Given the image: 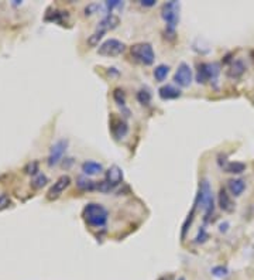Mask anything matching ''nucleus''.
<instances>
[{"mask_svg":"<svg viewBox=\"0 0 254 280\" xmlns=\"http://www.w3.org/2000/svg\"><path fill=\"white\" fill-rule=\"evenodd\" d=\"M48 183V178H47V175L45 174H41V173H38L37 175H34V178L31 180V187L33 188H43L45 184Z\"/></svg>","mask_w":254,"mask_h":280,"instance_id":"5701e85b","label":"nucleus"},{"mask_svg":"<svg viewBox=\"0 0 254 280\" xmlns=\"http://www.w3.org/2000/svg\"><path fill=\"white\" fill-rule=\"evenodd\" d=\"M106 181L112 187H117L119 184L123 183V170L119 166H110L106 170Z\"/></svg>","mask_w":254,"mask_h":280,"instance_id":"9b49d317","label":"nucleus"},{"mask_svg":"<svg viewBox=\"0 0 254 280\" xmlns=\"http://www.w3.org/2000/svg\"><path fill=\"white\" fill-rule=\"evenodd\" d=\"M218 201H219V207L225 212H233L235 211V202L232 200L230 194L228 193L226 188H220L219 195H218Z\"/></svg>","mask_w":254,"mask_h":280,"instance_id":"ddd939ff","label":"nucleus"},{"mask_svg":"<svg viewBox=\"0 0 254 280\" xmlns=\"http://www.w3.org/2000/svg\"><path fill=\"white\" fill-rule=\"evenodd\" d=\"M9 207H11V198L7 194H1L0 195V211L7 210Z\"/></svg>","mask_w":254,"mask_h":280,"instance_id":"c756f323","label":"nucleus"},{"mask_svg":"<svg viewBox=\"0 0 254 280\" xmlns=\"http://www.w3.org/2000/svg\"><path fill=\"white\" fill-rule=\"evenodd\" d=\"M67 149H68V140L67 139L57 140L53 146L50 147V154H48V160H47L48 166L50 167L57 166V164L62 160V157H64V154H65Z\"/></svg>","mask_w":254,"mask_h":280,"instance_id":"6e6552de","label":"nucleus"},{"mask_svg":"<svg viewBox=\"0 0 254 280\" xmlns=\"http://www.w3.org/2000/svg\"><path fill=\"white\" fill-rule=\"evenodd\" d=\"M110 132H112L114 139L120 140L129 133V125L124 122L122 118H117V116L112 115V118H110Z\"/></svg>","mask_w":254,"mask_h":280,"instance_id":"9d476101","label":"nucleus"},{"mask_svg":"<svg viewBox=\"0 0 254 280\" xmlns=\"http://www.w3.org/2000/svg\"><path fill=\"white\" fill-rule=\"evenodd\" d=\"M24 173L30 175H37L38 174V161H30L24 166Z\"/></svg>","mask_w":254,"mask_h":280,"instance_id":"bb28decb","label":"nucleus"},{"mask_svg":"<svg viewBox=\"0 0 254 280\" xmlns=\"http://www.w3.org/2000/svg\"><path fill=\"white\" fill-rule=\"evenodd\" d=\"M195 204H196V207L201 205L202 210H203V215H205L203 219L208 221L215 210V198H213V191H212L210 183L206 178L202 180L199 184V190H198L196 198H195Z\"/></svg>","mask_w":254,"mask_h":280,"instance_id":"f03ea898","label":"nucleus"},{"mask_svg":"<svg viewBox=\"0 0 254 280\" xmlns=\"http://www.w3.org/2000/svg\"><path fill=\"white\" fill-rule=\"evenodd\" d=\"M193 79V72L192 68L189 67V64L186 62H181L176 68L175 74H174V82L178 87L186 88L192 84Z\"/></svg>","mask_w":254,"mask_h":280,"instance_id":"0eeeda50","label":"nucleus"},{"mask_svg":"<svg viewBox=\"0 0 254 280\" xmlns=\"http://www.w3.org/2000/svg\"><path fill=\"white\" fill-rule=\"evenodd\" d=\"M179 9H181V4L175 0L164 3L161 9V16L167 24V34L171 35L172 38L175 37L176 26L179 23Z\"/></svg>","mask_w":254,"mask_h":280,"instance_id":"7ed1b4c3","label":"nucleus"},{"mask_svg":"<svg viewBox=\"0 0 254 280\" xmlns=\"http://www.w3.org/2000/svg\"><path fill=\"white\" fill-rule=\"evenodd\" d=\"M168 74H169V67L166 65V64H160L153 71V75H154V78L158 82H164L167 77H168Z\"/></svg>","mask_w":254,"mask_h":280,"instance_id":"aec40b11","label":"nucleus"},{"mask_svg":"<svg viewBox=\"0 0 254 280\" xmlns=\"http://www.w3.org/2000/svg\"><path fill=\"white\" fill-rule=\"evenodd\" d=\"M228 268L226 266H215L213 269H212V275L215 276V278H225V276H228Z\"/></svg>","mask_w":254,"mask_h":280,"instance_id":"c85d7f7f","label":"nucleus"},{"mask_svg":"<svg viewBox=\"0 0 254 280\" xmlns=\"http://www.w3.org/2000/svg\"><path fill=\"white\" fill-rule=\"evenodd\" d=\"M71 177L70 175L64 174L61 175L55 183L51 185V188L48 190V193H47V198L50 200V201H54V200H57V198H60L61 197V194L70 187L71 184Z\"/></svg>","mask_w":254,"mask_h":280,"instance_id":"1a4fd4ad","label":"nucleus"},{"mask_svg":"<svg viewBox=\"0 0 254 280\" xmlns=\"http://www.w3.org/2000/svg\"><path fill=\"white\" fill-rule=\"evenodd\" d=\"M68 17V11H64V10H54L53 13H47L45 20L47 21H54V23H60L62 24L64 20Z\"/></svg>","mask_w":254,"mask_h":280,"instance_id":"412c9836","label":"nucleus"},{"mask_svg":"<svg viewBox=\"0 0 254 280\" xmlns=\"http://www.w3.org/2000/svg\"><path fill=\"white\" fill-rule=\"evenodd\" d=\"M82 171L85 175H96L103 171V166L93 160H86L82 163Z\"/></svg>","mask_w":254,"mask_h":280,"instance_id":"2eb2a0df","label":"nucleus"},{"mask_svg":"<svg viewBox=\"0 0 254 280\" xmlns=\"http://www.w3.org/2000/svg\"><path fill=\"white\" fill-rule=\"evenodd\" d=\"M225 171L229 174H242L246 171V164L242 161H229L225 166Z\"/></svg>","mask_w":254,"mask_h":280,"instance_id":"6ab92c4d","label":"nucleus"},{"mask_svg":"<svg viewBox=\"0 0 254 280\" xmlns=\"http://www.w3.org/2000/svg\"><path fill=\"white\" fill-rule=\"evenodd\" d=\"M195 210H196V204H193L192 210H191V212L188 214V217H186V219H185L184 225H182V232H181V238H182V241H184L185 237H186V232H188V229H189L191 224H192L193 215H195Z\"/></svg>","mask_w":254,"mask_h":280,"instance_id":"4be33fe9","label":"nucleus"},{"mask_svg":"<svg viewBox=\"0 0 254 280\" xmlns=\"http://www.w3.org/2000/svg\"><path fill=\"white\" fill-rule=\"evenodd\" d=\"M126 51V44L117 38H107L102 44H99L97 53L103 57H117Z\"/></svg>","mask_w":254,"mask_h":280,"instance_id":"423d86ee","label":"nucleus"},{"mask_svg":"<svg viewBox=\"0 0 254 280\" xmlns=\"http://www.w3.org/2000/svg\"><path fill=\"white\" fill-rule=\"evenodd\" d=\"M123 6V3L120 0H109V1H105V9L107 11V14H112V10L116 9V7H120Z\"/></svg>","mask_w":254,"mask_h":280,"instance_id":"cd10ccee","label":"nucleus"},{"mask_svg":"<svg viewBox=\"0 0 254 280\" xmlns=\"http://www.w3.org/2000/svg\"><path fill=\"white\" fill-rule=\"evenodd\" d=\"M130 54L137 62L143 65H153L156 60V53L150 43H136L130 47Z\"/></svg>","mask_w":254,"mask_h":280,"instance_id":"20e7f679","label":"nucleus"},{"mask_svg":"<svg viewBox=\"0 0 254 280\" xmlns=\"http://www.w3.org/2000/svg\"><path fill=\"white\" fill-rule=\"evenodd\" d=\"M84 221L92 228H103L107 224L109 212L99 202H89L82 211Z\"/></svg>","mask_w":254,"mask_h":280,"instance_id":"f257e3e1","label":"nucleus"},{"mask_svg":"<svg viewBox=\"0 0 254 280\" xmlns=\"http://www.w3.org/2000/svg\"><path fill=\"white\" fill-rule=\"evenodd\" d=\"M137 101L140 102L141 105H149L150 102H151V92H150L149 89H140L139 92H137Z\"/></svg>","mask_w":254,"mask_h":280,"instance_id":"b1692460","label":"nucleus"},{"mask_svg":"<svg viewBox=\"0 0 254 280\" xmlns=\"http://www.w3.org/2000/svg\"><path fill=\"white\" fill-rule=\"evenodd\" d=\"M196 239V242L199 244V242H205L206 239H208V234H206V231L203 229V228H201L199 229V232H198V237L195 238Z\"/></svg>","mask_w":254,"mask_h":280,"instance_id":"7c9ffc66","label":"nucleus"},{"mask_svg":"<svg viewBox=\"0 0 254 280\" xmlns=\"http://www.w3.org/2000/svg\"><path fill=\"white\" fill-rule=\"evenodd\" d=\"M156 0H140V4L141 6H144V7H153V6H156Z\"/></svg>","mask_w":254,"mask_h":280,"instance_id":"2f4dec72","label":"nucleus"},{"mask_svg":"<svg viewBox=\"0 0 254 280\" xmlns=\"http://www.w3.org/2000/svg\"><path fill=\"white\" fill-rule=\"evenodd\" d=\"M228 190L230 191V195L233 197H240L246 190V183L242 178H233L228 181Z\"/></svg>","mask_w":254,"mask_h":280,"instance_id":"dca6fc26","label":"nucleus"},{"mask_svg":"<svg viewBox=\"0 0 254 280\" xmlns=\"http://www.w3.org/2000/svg\"><path fill=\"white\" fill-rule=\"evenodd\" d=\"M106 33H103V31H97V30H95V33L92 35H89L88 38V44L90 45V47H97L99 45V41L103 38V35H105Z\"/></svg>","mask_w":254,"mask_h":280,"instance_id":"393cba45","label":"nucleus"},{"mask_svg":"<svg viewBox=\"0 0 254 280\" xmlns=\"http://www.w3.org/2000/svg\"><path fill=\"white\" fill-rule=\"evenodd\" d=\"M178 280H185V278H179V279Z\"/></svg>","mask_w":254,"mask_h":280,"instance_id":"473e14b6","label":"nucleus"},{"mask_svg":"<svg viewBox=\"0 0 254 280\" xmlns=\"http://www.w3.org/2000/svg\"><path fill=\"white\" fill-rule=\"evenodd\" d=\"M119 24H120V18L117 17L116 14H106L105 17L97 23L96 30L97 31L107 33L109 30H113V28H116Z\"/></svg>","mask_w":254,"mask_h":280,"instance_id":"f8f14e48","label":"nucleus"},{"mask_svg":"<svg viewBox=\"0 0 254 280\" xmlns=\"http://www.w3.org/2000/svg\"><path fill=\"white\" fill-rule=\"evenodd\" d=\"M77 185L82 191H93V190H96L97 181H92L88 177H79L77 180Z\"/></svg>","mask_w":254,"mask_h":280,"instance_id":"a211bd4d","label":"nucleus"},{"mask_svg":"<svg viewBox=\"0 0 254 280\" xmlns=\"http://www.w3.org/2000/svg\"><path fill=\"white\" fill-rule=\"evenodd\" d=\"M246 71V65L245 62L240 61V60H236L230 64V67L228 68V75L230 78H239L245 74Z\"/></svg>","mask_w":254,"mask_h":280,"instance_id":"f3484780","label":"nucleus"},{"mask_svg":"<svg viewBox=\"0 0 254 280\" xmlns=\"http://www.w3.org/2000/svg\"><path fill=\"white\" fill-rule=\"evenodd\" d=\"M158 95L163 101H172L182 95V92L174 85H163L158 89Z\"/></svg>","mask_w":254,"mask_h":280,"instance_id":"4468645a","label":"nucleus"},{"mask_svg":"<svg viewBox=\"0 0 254 280\" xmlns=\"http://www.w3.org/2000/svg\"><path fill=\"white\" fill-rule=\"evenodd\" d=\"M220 65L218 62H202L198 67L196 72V81L199 84L205 82H216L219 78Z\"/></svg>","mask_w":254,"mask_h":280,"instance_id":"39448f33","label":"nucleus"},{"mask_svg":"<svg viewBox=\"0 0 254 280\" xmlns=\"http://www.w3.org/2000/svg\"><path fill=\"white\" fill-rule=\"evenodd\" d=\"M113 99L116 101V104L120 106H124L126 104V95H124V91L120 88H116L113 91Z\"/></svg>","mask_w":254,"mask_h":280,"instance_id":"a878e982","label":"nucleus"}]
</instances>
